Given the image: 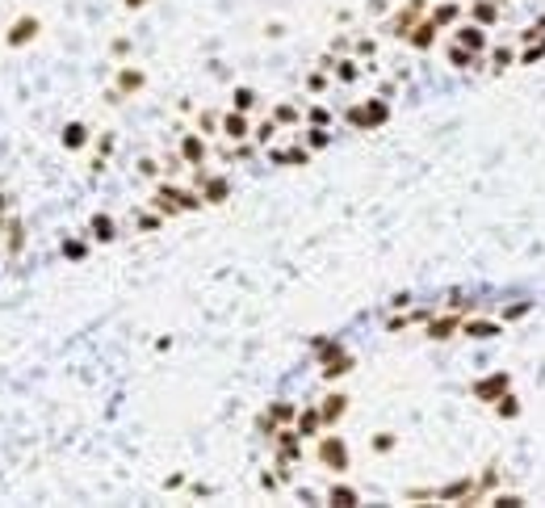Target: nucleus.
<instances>
[{
  "label": "nucleus",
  "instance_id": "8",
  "mask_svg": "<svg viewBox=\"0 0 545 508\" xmlns=\"http://www.w3.org/2000/svg\"><path fill=\"white\" fill-rule=\"evenodd\" d=\"M319 412H323V425H327V420H340V416L348 412V395H327Z\"/></svg>",
  "mask_w": 545,
  "mask_h": 508
},
{
  "label": "nucleus",
  "instance_id": "11",
  "mask_svg": "<svg viewBox=\"0 0 545 508\" xmlns=\"http://www.w3.org/2000/svg\"><path fill=\"white\" fill-rule=\"evenodd\" d=\"M92 235H97L101 244H109V240L118 235V227H113V219H109V214H92Z\"/></svg>",
  "mask_w": 545,
  "mask_h": 508
},
{
  "label": "nucleus",
  "instance_id": "1",
  "mask_svg": "<svg viewBox=\"0 0 545 508\" xmlns=\"http://www.w3.org/2000/svg\"><path fill=\"white\" fill-rule=\"evenodd\" d=\"M344 118H348L357 130H369V126H378V122L390 118V105H386V101H361V105H353Z\"/></svg>",
  "mask_w": 545,
  "mask_h": 508
},
{
  "label": "nucleus",
  "instance_id": "14",
  "mask_svg": "<svg viewBox=\"0 0 545 508\" xmlns=\"http://www.w3.org/2000/svg\"><path fill=\"white\" fill-rule=\"evenodd\" d=\"M273 122H277V126H294V122H298V105H277V109H273Z\"/></svg>",
  "mask_w": 545,
  "mask_h": 508
},
{
  "label": "nucleus",
  "instance_id": "15",
  "mask_svg": "<svg viewBox=\"0 0 545 508\" xmlns=\"http://www.w3.org/2000/svg\"><path fill=\"white\" fill-rule=\"evenodd\" d=\"M327 500H340V504H357V492H353V488H332V492H327Z\"/></svg>",
  "mask_w": 545,
  "mask_h": 508
},
{
  "label": "nucleus",
  "instance_id": "3",
  "mask_svg": "<svg viewBox=\"0 0 545 508\" xmlns=\"http://www.w3.org/2000/svg\"><path fill=\"white\" fill-rule=\"evenodd\" d=\"M38 29H42V25H38V17H29V13H25V17H17V21L8 25L4 42H8V46H25V42H34V38H38Z\"/></svg>",
  "mask_w": 545,
  "mask_h": 508
},
{
  "label": "nucleus",
  "instance_id": "12",
  "mask_svg": "<svg viewBox=\"0 0 545 508\" xmlns=\"http://www.w3.org/2000/svg\"><path fill=\"white\" fill-rule=\"evenodd\" d=\"M222 198H227V181H222V177H214V181L206 177V189H201V202H222Z\"/></svg>",
  "mask_w": 545,
  "mask_h": 508
},
{
  "label": "nucleus",
  "instance_id": "22",
  "mask_svg": "<svg viewBox=\"0 0 545 508\" xmlns=\"http://www.w3.org/2000/svg\"><path fill=\"white\" fill-rule=\"evenodd\" d=\"M122 4H126V8H143L147 0H122Z\"/></svg>",
  "mask_w": 545,
  "mask_h": 508
},
{
  "label": "nucleus",
  "instance_id": "7",
  "mask_svg": "<svg viewBox=\"0 0 545 508\" xmlns=\"http://www.w3.org/2000/svg\"><path fill=\"white\" fill-rule=\"evenodd\" d=\"M84 143H88V126H84V122H67V126H63V147L76 151V147H84Z\"/></svg>",
  "mask_w": 545,
  "mask_h": 508
},
{
  "label": "nucleus",
  "instance_id": "20",
  "mask_svg": "<svg viewBox=\"0 0 545 508\" xmlns=\"http://www.w3.org/2000/svg\"><path fill=\"white\" fill-rule=\"evenodd\" d=\"M139 227L151 231V227H160V219H155V214H139Z\"/></svg>",
  "mask_w": 545,
  "mask_h": 508
},
{
  "label": "nucleus",
  "instance_id": "19",
  "mask_svg": "<svg viewBox=\"0 0 545 508\" xmlns=\"http://www.w3.org/2000/svg\"><path fill=\"white\" fill-rule=\"evenodd\" d=\"M63 256H71V261L84 256V244H80V240H67V244H63Z\"/></svg>",
  "mask_w": 545,
  "mask_h": 508
},
{
  "label": "nucleus",
  "instance_id": "4",
  "mask_svg": "<svg viewBox=\"0 0 545 508\" xmlns=\"http://www.w3.org/2000/svg\"><path fill=\"white\" fill-rule=\"evenodd\" d=\"M21 248H25V223L13 214V219L4 223V252H8V256H21Z\"/></svg>",
  "mask_w": 545,
  "mask_h": 508
},
{
  "label": "nucleus",
  "instance_id": "10",
  "mask_svg": "<svg viewBox=\"0 0 545 508\" xmlns=\"http://www.w3.org/2000/svg\"><path fill=\"white\" fill-rule=\"evenodd\" d=\"M134 88H143V71L139 67H122L118 71V92H134Z\"/></svg>",
  "mask_w": 545,
  "mask_h": 508
},
{
  "label": "nucleus",
  "instance_id": "2",
  "mask_svg": "<svg viewBox=\"0 0 545 508\" xmlns=\"http://www.w3.org/2000/svg\"><path fill=\"white\" fill-rule=\"evenodd\" d=\"M315 454H319V462H323L327 471H348V450H344L340 437H323Z\"/></svg>",
  "mask_w": 545,
  "mask_h": 508
},
{
  "label": "nucleus",
  "instance_id": "9",
  "mask_svg": "<svg viewBox=\"0 0 545 508\" xmlns=\"http://www.w3.org/2000/svg\"><path fill=\"white\" fill-rule=\"evenodd\" d=\"M319 425H323V412H319V408H306V412L298 416V433H302V437H315Z\"/></svg>",
  "mask_w": 545,
  "mask_h": 508
},
{
  "label": "nucleus",
  "instance_id": "18",
  "mask_svg": "<svg viewBox=\"0 0 545 508\" xmlns=\"http://www.w3.org/2000/svg\"><path fill=\"white\" fill-rule=\"evenodd\" d=\"M306 88H311V92L327 88V76H323V71H311V76H306Z\"/></svg>",
  "mask_w": 545,
  "mask_h": 508
},
{
  "label": "nucleus",
  "instance_id": "16",
  "mask_svg": "<svg viewBox=\"0 0 545 508\" xmlns=\"http://www.w3.org/2000/svg\"><path fill=\"white\" fill-rule=\"evenodd\" d=\"M306 118H311V126H327V122H332V114H327L323 105H311V114H306Z\"/></svg>",
  "mask_w": 545,
  "mask_h": 508
},
{
  "label": "nucleus",
  "instance_id": "17",
  "mask_svg": "<svg viewBox=\"0 0 545 508\" xmlns=\"http://www.w3.org/2000/svg\"><path fill=\"white\" fill-rule=\"evenodd\" d=\"M306 147H311V151H319V147H327V135H323V126H315V130L306 135Z\"/></svg>",
  "mask_w": 545,
  "mask_h": 508
},
{
  "label": "nucleus",
  "instance_id": "5",
  "mask_svg": "<svg viewBox=\"0 0 545 508\" xmlns=\"http://www.w3.org/2000/svg\"><path fill=\"white\" fill-rule=\"evenodd\" d=\"M181 160H189L193 168L206 160V143H201V135H185V139H181Z\"/></svg>",
  "mask_w": 545,
  "mask_h": 508
},
{
  "label": "nucleus",
  "instance_id": "13",
  "mask_svg": "<svg viewBox=\"0 0 545 508\" xmlns=\"http://www.w3.org/2000/svg\"><path fill=\"white\" fill-rule=\"evenodd\" d=\"M256 105V92L252 88H235V97H231V109H239V114H248Z\"/></svg>",
  "mask_w": 545,
  "mask_h": 508
},
{
  "label": "nucleus",
  "instance_id": "21",
  "mask_svg": "<svg viewBox=\"0 0 545 508\" xmlns=\"http://www.w3.org/2000/svg\"><path fill=\"white\" fill-rule=\"evenodd\" d=\"M4 210H13V198H8V193H0V214H4Z\"/></svg>",
  "mask_w": 545,
  "mask_h": 508
},
{
  "label": "nucleus",
  "instance_id": "6",
  "mask_svg": "<svg viewBox=\"0 0 545 508\" xmlns=\"http://www.w3.org/2000/svg\"><path fill=\"white\" fill-rule=\"evenodd\" d=\"M222 135H227V139H248V118H243L239 109L222 114Z\"/></svg>",
  "mask_w": 545,
  "mask_h": 508
}]
</instances>
